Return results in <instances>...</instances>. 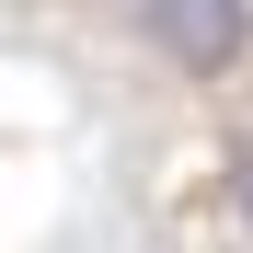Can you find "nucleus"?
<instances>
[{"mask_svg": "<svg viewBox=\"0 0 253 253\" xmlns=\"http://www.w3.org/2000/svg\"><path fill=\"white\" fill-rule=\"evenodd\" d=\"M138 23H150V46L173 58L184 81H219L253 46V0H138Z\"/></svg>", "mask_w": 253, "mask_h": 253, "instance_id": "nucleus-1", "label": "nucleus"}, {"mask_svg": "<svg viewBox=\"0 0 253 253\" xmlns=\"http://www.w3.org/2000/svg\"><path fill=\"white\" fill-rule=\"evenodd\" d=\"M230 219H242V242H253V126L230 138Z\"/></svg>", "mask_w": 253, "mask_h": 253, "instance_id": "nucleus-2", "label": "nucleus"}]
</instances>
